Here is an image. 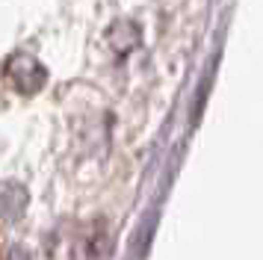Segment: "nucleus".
Wrapping results in <instances>:
<instances>
[{
  "instance_id": "1",
  "label": "nucleus",
  "mask_w": 263,
  "mask_h": 260,
  "mask_svg": "<svg viewBox=\"0 0 263 260\" xmlns=\"http://www.w3.org/2000/svg\"><path fill=\"white\" fill-rule=\"evenodd\" d=\"M6 77L15 86V92L21 95H36L45 83H48V71L30 53H12L6 59Z\"/></svg>"
},
{
  "instance_id": "2",
  "label": "nucleus",
  "mask_w": 263,
  "mask_h": 260,
  "mask_svg": "<svg viewBox=\"0 0 263 260\" xmlns=\"http://www.w3.org/2000/svg\"><path fill=\"white\" fill-rule=\"evenodd\" d=\"M24 204H27V192L18 183H6V189H3V216L6 219H12V216H18V213H24Z\"/></svg>"
}]
</instances>
